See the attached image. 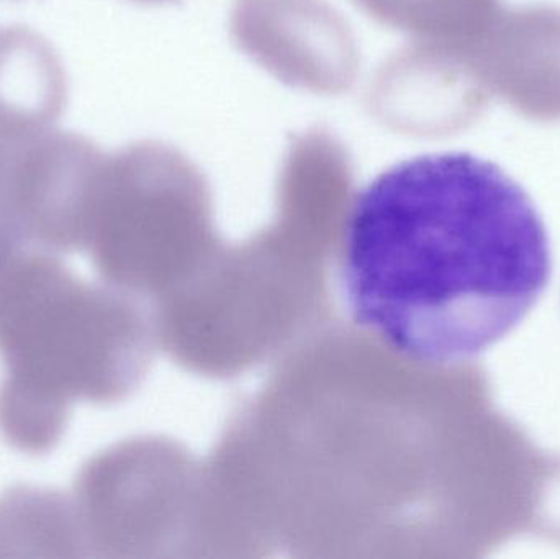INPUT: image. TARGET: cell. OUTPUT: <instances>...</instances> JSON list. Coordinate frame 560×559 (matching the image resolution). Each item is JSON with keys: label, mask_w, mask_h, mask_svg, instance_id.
I'll return each instance as SVG.
<instances>
[{"label": "cell", "mask_w": 560, "mask_h": 559, "mask_svg": "<svg viewBox=\"0 0 560 559\" xmlns=\"http://www.w3.org/2000/svg\"><path fill=\"white\" fill-rule=\"evenodd\" d=\"M339 288L349 317L413 364L469 363L548 288L551 242L525 189L469 153L401 161L352 196Z\"/></svg>", "instance_id": "6da1fadb"}, {"label": "cell", "mask_w": 560, "mask_h": 559, "mask_svg": "<svg viewBox=\"0 0 560 559\" xmlns=\"http://www.w3.org/2000/svg\"><path fill=\"white\" fill-rule=\"evenodd\" d=\"M120 308L52 253L23 249L0 271V433L28 455L51 452L74 400L124 384Z\"/></svg>", "instance_id": "7a4b0ae2"}, {"label": "cell", "mask_w": 560, "mask_h": 559, "mask_svg": "<svg viewBox=\"0 0 560 559\" xmlns=\"http://www.w3.org/2000/svg\"><path fill=\"white\" fill-rule=\"evenodd\" d=\"M232 35L243 51L293 88L332 95L354 84V36L323 0H235Z\"/></svg>", "instance_id": "3957f363"}, {"label": "cell", "mask_w": 560, "mask_h": 559, "mask_svg": "<svg viewBox=\"0 0 560 559\" xmlns=\"http://www.w3.org/2000/svg\"><path fill=\"white\" fill-rule=\"evenodd\" d=\"M490 95L476 59L408 43L375 72L369 107L392 130L438 138L467 127Z\"/></svg>", "instance_id": "277c9868"}, {"label": "cell", "mask_w": 560, "mask_h": 559, "mask_svg": "<svg viewBox=\"0 0 560 559\" xmlns=\"http://www.w3.org/2000/svg\"><path fill=\"white\" fill-rule=\"evenodd\" d=\"M490 94L529 117H560V12L522 9L505 13L486 59Z\"/></svg>", "instance_id": "5b68a950"}, {"label": "cell", "mask_w": 560, "mask_h": 559, "mask_svg": "<svg viewBox=\"0 0 560 559\" xmlns=\"http://www.w3.org/2000/svg\"><path fill=\"white\" fill-rule=\"evenodd\" d=\"M365 15L408 36L411 45L469 56L483 65L505 12L500 0H352Z\"/></svg>", "instance_id": "8992f818"}, {"label": "cell", "mask_w": 560, "mask_h": 559, "mask_svg": "<svg viewBox=\"0 0 560 559\" xmlns=\"http://www.w3.org/2000/svg\"><path fill=\"white\" fill-rule=\"evenodd\" d=\"M71 496L19 486L0 498V557H82Z\"/></svg>", "instance_id": "52a82bcc"}, {"label": "cell", "mask_w": 560, "mask_h": 559, "mask_svg": "<svg viewBox=\"0 0 560 559\" xmlns=\"http://www.w3.org/2000/svg\"><path fill=\"white\" fill-rule=\"evenodd\" d=\"M137 2L154 3V2H166V0H137Z\"/></svg>", "instance_id": "ba28073f"}]
</instances>
